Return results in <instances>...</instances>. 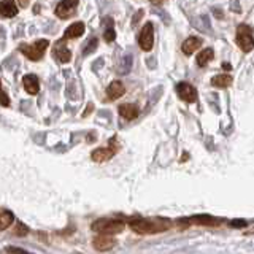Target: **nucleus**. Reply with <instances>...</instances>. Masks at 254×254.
<instances>
[{
  "mask_svg": "<svg viewBox=\"0 0 254 254\" xmlns=\"http://www.w3.org/2000/svg\"><path fill=\"white\" fill-rule=\"evenodd\" d=\"M149 2L153 3V5H162L165 0H149Z\"/></svg>",
  "mask_w": 254,
  "mask_h": 254,
  "instance_id": "obj_26",
  "label": "nucleus"
},
{
  "mask_svg": "<svg viewBox=\"0 0 254 254\" xmlns=\"http://www.w3.org/2000/svg\"><path fill=\"white\" fill-rule=\"evenodd\" d=\"M213 56H214V51L211 50V48H206V50L200 51V54L197 56L198 67H205L210 61H213Z\"/></svg>",
  "mask_w": 254,
  "mask_h": 254,
  "instance_id": "obj_18",
  "label": "nucleus"
},
{
  "mask_svg": "<svg viewBox=\"0 0 254 254\" xmlns=\"http://www.w3.org/2000/svg\"><path fill=\"white\" fill-rule=\"evenodd\" d=\"M48 45H50L48 40H38V42H35L34 45H21L19 50H21L22 54H26L30 61L37 62V61H40L43 58Z\"/></svg>",
  "mask_w": 254,
  "mask_h": 254,
  "instance_id": "obj_4",
  "label": "nucleus"
},
{
  "mask_svg": "<svg viewBox=\"0 0 254 254\" xmlns=\"http://www.w3.org/2000/svg\"><path fill=\"white\" fill-rule=\"evenodd\" d=\"M95 48H97V38H92L91 42L86 45V48H84V51H83V53H84V54L87 56V54H89V53H92V51L95 50Z\"/></svg>",
  "mask_w": 254,
  "mask_h": 254,
  "instance_id": "obj_21",
  "label": "nucleus"
},
{
  "mask_svg": "<svg viewBox=\"0 0 254 254\" xmlns=\"http://www.w3.org/2000/svg\"><path fill=\"white\" fill-rule=\"evenodd\" d=\"M177 92H178L180 97L188 103H194L197 100V91L189 83L177 84Z\"/></svg>",
  "mask_w": 254,
  "mask_h": 254,
  "instance_id": "obj_7",
  "label": "nucleus"
},
{
  "mask_svg": "<svg viewBox=\"0 0 254 254\" xmlns=\"http://www.w3.org/2000/svg\"><path fill=\"white\" fill-rule=\"evenodd\" d=\"M230 84H232V76L227 75V73L216 75L211 79V86L216 87V89H226V87H229Z\"/></svg>",
  "mask_w": 254,
  "mask_h": 254,
  "instance_id": "obj_15",
  "label": "nucleus"
},
{
  "mask_svg": "<svg viewBox=\"0 0 254 254\" xmlns=\"http://www.w3.org/2000/svg\"><path fill=\"white\" fill-rule=\"evenodd\" d=\"M119 115L130 121V119H135L138 116V108L135 105H130V103H124V105L119 107Z\"/></svg>",
  "mask_w": 254,
  "mask_h": 254,
  "instance_id": "obj_17",
  "label": "nucleus"
},
{
  "mask_svg": "<svg viewBox=\"0 0 254 254\" xmlns=\"http://www.w3.org/2000/svg\"><path fill=\"white\" fill-rule=\"evenodd\" d=\"M0 14L5 18H13L18 14V6L14 0H0Z\"/></svg>",
  "mask_w": 254,
  "mask_h": 254,
  "instance_id": "obj_10",
  "label": "nucleus"
},
{
  "mask_svg": "<svg viewBox=\"0 0 254 254\" xmlns=\"http://www.w3.org/2000/svg\"><path fill=\"white\" fill-rule=\"evenodd\" d=\"M0 105H3V107H8L10 105V100H8V95L3 92L2 89V81H0Z\"/></svg>",
  "mask_w": 254,
  "mask_h": 254,
  "instance_id": "obj_22",
  "label": "nucleus"
},
{
  "mask_svg": "<svg viewBox=\"0 0 254 254\" xmlns=\"http://www.w3.org/2000/svg\"><path fill=\"white\" fill-rule=\"evenodd\" d=\"M8 253H11V254H29L26 251H22L19 248H8Z\"/></svg>",
  "mask_w": 254,
  "mask_h": 254,
  "instance_id": "obj_24",
  "label": "nucleus"
},
{
  "mask_svg": "<svg viewBox=\"0 0 254 254\" xmlns=\"http://www.w3.org/2000/svg\"><path fill=\"white\" fill-rule=\"evenodd\" d=\"M92 245H94V248L97 251H110L111 248H115L116 242H115V238L111 235L100 234L92 240Z\"/></svg>",
  "mask_w": 254,
  "mask_h": 254,
  "instance_id": "obj_6",
  "label": "nucleus"
},
{
  "mask_svg": "<svg viewBox=\"0 0 254 254\" xmlns=\"http://www.w3.org/2000/svg\"><path fill=\"white\" fill-rule=\"evenodd\" d=\"M170 221L164 219V218H157V219H132L129 222V227L137 234H159V232H165V230L170 229Z\"/></svg>",
  "mask_w": 254,
  "mask_h": 254,
  "instance_id": "obj_1",
  "label": "nucleus"
},
{
  "mask_svg": "<svg viewBox=\"0 0 254 254\" xmlns=\"http://www.w3.org/2000/svg\"><path fill=\"white\" fill-rule=\"evenodd\" d=\"M222 67H224L226 70H230V65H229V64H224V65H222Z\"/></svg>",
  "mask_w": 254,
  "mask_h": 254,
  "instance_id": "obj_27",
  "label": "nucleus"
},
{
  "mask_svg": "<svg viewBox=\"0 0 254 254\" xmlns=\"http://www.w3.org/2000/svg\"><path fill=\"white\" fill-rule=\"evenodd\" d=\"M13 221H14L13 213H10V211H2V213H0V229L10 227L13 224Z\"/></svg>",
  "mask_w": 254,
  "mask_h": 254,
  "instance_id": "obj_19",
  "label": "nucleus"
},
{
  "mask_svg": "<svg viewBox=\"0 0 254 254\" xmlns=\"http://www.w3.org/2000/svg\"><path fill=\"white\" fill-rule=\"evenodd\" d=\"M53 54H54V58L58 59L59 62H62V64H67V62H70V59H71V53L68 51V48H67L65 45H64L62 42H59L58 45L54 46Z\"/></svg>",
  "mask_w": 254,
  "mask_h": 254,
  "instance_id": "obj_11",
  "label": "nucleus"
},
{
  "mask_svg": "<svg viewBox=\"0 0 254 254\" xmlns=\"http://www.w3.org/2000/svg\"><path fill=\"white\" fill-rule=\"evenodd\" d=\"M126 92L124 89V84L121 81H113L108 87H107V95H108V99L110 100H116L119 99L121 95Z\"/></svg>",
  "mask_w": 254,
  "mask_h": 254,
  "instance_id": "obj_14",
  "label": "nucleus"
},
{
  "mask_svg": "<svg viewBox=\"0 0 254 254\" xmlns=\"http://www.w3.org/2000/svg\"><path fill=\"white\" fill-rule=\"evenodd\" d=\"M192 222H197V224H218L216 219H213L211 216H197L195 219H192Z\"/></svg>",
  "mask_w": 254,
  "mask_h": 254,
  "instance_id": "obj_20",
  "label": "nucleus"
},
{
  "mask_svg": "<svg viewBox=\"0 0 254 254\" xmlns=\"http://www.w3.org/2000/svg\"><path fill=\"white\" fill-rule=\"evenodd\" d=\"M202 46V40L198 38V37H190L188 38L185 43H183V53H185L186 56H190V54H194V51H197L198 48Z\"/></svg>",
  "mask_w": 254,
  "mask_h": 254,
  "instance_id": "obj_13",
  "label": "nucleus"
},
{
  "mask_svg": "<svg viewBox=\"0 0 254 254\" xmlns=\"http://www.w3.org/2000/svg\"><path fill=\"white\" fill-rule=\"evenodd\" d=\"M153 43H154V29H153V24L151 22H146L143 29L140 30L138 34V45L143 51H151V48H153Z\"/></svg>",
  "mask_w": 254,
  "mask_h": 254,
  "instance_id": "obj_5",
  "label": "nucleus"
},
{
  "mask_svg": "<svg viewBox=\"0 0 254 254\" xmlns=\"http://www.w3.org/2000/svg\"><path fill=\"white\" fill-rule=\"evenodd\" d=\"M22 83H24V89H26L30 95H35L40 91V83L35 75H26L22 78Z\"/></svg>",
  "mask_w": 254,
  "mask_h": 254,
  "instance_id": "obj_12",
  "label": "nucleus"
},
{
  "mask_svg": "<svg viewBox=\"0 0 254 254\" xmlns=\"http://www.w3.org/2000/svg\"><path fill=\"white\" fill-rule=\"evenodd\" d=\"M237 45L242 48L245 53L253 51L254 48V32L250 26H238L237 29Z\"/></svg>",
  "mask_w": 254,
  "mask_h": 254,
  "instance_id": "obj_3",
  "label": "nucleus"
},
{
  "mask_svg": "<svg viewBox=\"0 0 254 254\" xmlns=\"http://www.w3.org/2000/svg\"><path fill=\"white\" fill-rule=\"evenodd\" d=\"M76 5H78V0H62V2L56 6V14L62 19L70 18V16L73 14Z\"/></svg>",
  "mask_w": 254,
  "mask_h": 254,
  "instance_id": "obj_8",
  "label": "nucleus"
},
{
  "mask_svg": "<svg viewBox=\"0 0 254 254\" xmlns=\"http://www.w3.org/2000/svg\"><path fill=\"white\" fill-rule=\"evenodd\" d=\"M124 227H126V224H124V221H121V219H107V218H102V219H97L95 222H92V230H94V232L108 234V235L123 232Z\"/></svg>",
  "mask_w": 254,
  "mask_h": 254,
  "instance_id": "obj_2",
  "label": "nucleus"
},
{
  "mask_svg": "<svg viewBox=\"0 0 254 254\" xmlns=\"http://www.w3.org/2000/svg\"><path fill=\"white\" fill-rule=\"evenodd\" d=\"M18 2H19V6H27L29 5V2H30V0H18Z\"/></svg>",
  "mask_w": 254,
  "mask_h": 254,
  "instance_id": "obj_25",
  "label": "nucleus"
},
{
  "mask_svg": "<svg viewBox=\"0 0 254 254\" xmlns=\"http://www.w3.org/2000/svg\"><path fill=\"white\" fill-rule=\"evenodd\" d=\"M115 37H116V34H115V29H107L105 30V34H103V38H105V42H113V40H115Z\"/></svg>",
  "mask_w": 254,
  "mask_h": 254,
  "instance_id": "obj_23",
  "label": "nucleus"
},
{
  "mask_svg": "<svg viewBox=\"0 0 254 254\" xmlns=\"http://www.w3.org/2000/svg\"><path fill=\"white\" fill-rule=\"evenodd\" d=\"M83 34H84V24L75 22V24H71L70 27H67V30L64 32V37L65 38H76V37H81Z\"/></svg>",
  "mask_w": 254,
  "mask_h": 254,
  "instance_id": "obj_16",
  "label": "nucleus"
},
{
  "mask_svg": "<svg viewBox=\"0 0 254 254\" xmlns=\"http://www.w3.org/2000/svg\"><path fill=\"white\" fill-rule=\"evenodd\" d=\"M116 153V149L115 148H97V149H94L92 151V161L94 162H107L108 159H111L115 156Z\"/></svg>",
  "mask_w": 254,
  "mask_h": 254,
  "instance_id": "obj_9",
  "label": "nucleus"
}]
</instances>
